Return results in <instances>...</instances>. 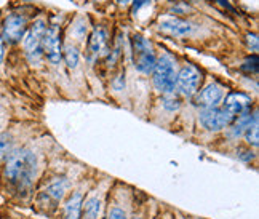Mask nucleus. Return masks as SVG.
<instances>
[{"mask_svg":"<svg viewBox=\"0 0 259 219\" xmlns=\"http://www.w3.org/2000/svg\"><path fill=\"white\" fill-rule=\"evenodd\" d=\"M149 2H151V0H133V7H132V13L133 15H136L139 10H141L144 5H147Z\"/></svg>","mask_w":259,"mask_h":219,"instance_id":"obj_22","label":"nucleus"},{"mask_svg":"<svg viewBox=\"0 0 259 219\" xmlns=\"http://www.w3.org/2000/svg\"><path fill=\"white\" fill-rule=\"evenodd\" d=\"M47 195H50L55 200H61L64 195V184L63 183H55L47 189Z\"/></svg>","mask_w":259,"mask_h":219,"instance_id":"obj_18","label":"nucleus"},{"mask_svg":"<svg viewBox=\"0 0 259 219\" xmlns=\"http://www.w3.org/2000/svg\"><path fill=\"white\" fill-rule=\"evenodd\" d=\"M158 29L171 37H186L192 32V26L187 21L176 16H163L158 21Z\"/></svg>","mask_w":259,"mask_h":219,"instance_id":"obj_9","label":"nucleus"},{"mask_svg":"<svg viewBox=\"0 0 259 219\" xmlns=\"http://www.w3.org/2000/svg\"><path fill=\"white\" fill-rule=\"evenodd\" d=\"M133 61L135 67L143 74H151L155 66V55L152 52L151 42L144 38L143 35L133 37Z\"/></svg>","mask_w":259,"mask_h":219,"instance_id":"obj_3","label":"nucleus"},{"mask_svg":"<svg viewBox=\"0 0 259 219\" xmlns=\"http://www.w3.org/2000/svg\"><path fill=\"white\" fill-rule=\"evenodd\" d=\"M245 138H246V143L251 144L254 147H257L259 144V130H257V122H254L251 126H248L245 130Z\"/></svg>","mask_w":259,"mask_h":219,"instance_id":"obj_17","label":"nucleus"},{"mask_svg":"<svg viewBox=\"0 0 259 219\" xmlns=\"http://www.w3.org/2000/svg\"><path fill=\"white\" fill-rule=\"evenodd\" d=\"M64 59H66V64L69 67H77L78 64V59H80V55H78V50L72 45H67L64 48Z\"/></svg>","mask_w":259,"mask_h":219,"instance_id":"obj_16","label":"nucleus"},{"mask_svg":"<svg viewBox=\"0 0 259 219\" xmlns=\"http://www.w3.org/2000/svg\"><path fill=\"white\" fill-rule=\"evenodd\" d=\"M154 85L160 93L170 95L175 92L176 86V71H175V61L171 56L162 55L155 61L154 66Z\"/></svg>","mask_w":259,"mask_h":219,"instance_id":"obj_2","label":"nucleus"},{"mask_svg":"<svg viewBox=\"0 0 259 219\" xmlns=\"http://www.w3.org/2000/svg\"><path fill=\"white\" fill-rule=\"evenodd\" d=\"M246 38H248V45H250V48H253V52H257V37H256V34H248Z\"/></svg>","mask_w":259,"mask_h":219,"instance_id":"obj_23","label":"nucleus"},{"mask_svg":"<svg viewBox=\"0 0 259 219\" xmlns=\"http://www.w3.org/2000/svg\"><path fill=\"white\" fill-rule=\"evenodd\" d=\"M179 99H176V98H165L163 99V107L166 109V111H170V112H173V111H178L179 109Z\"/></svg>","mask_w":259,"mask_h":219,"instance_id":"obj_20","label":"nucleus"},{"mask_svg":"<svg viewBox=\"0 0 259 219\" xmlns=\"http://www.w3.org/2000/svg\"><path fill=\"white\" fill-rule=\"evenodd\" d=\"M198 118H200V123L208 132H219L232 123L234 115L229 114L226 109L214 106V107H203Z\"/></svg>","mask_w":259,"mask_h":219,"instance_id":"obj_5","label":"nucleus"},{"mask_svg":"<svg viewBox=\"0 0 259 219\" xmlns=\"http://www.w3.org/2000/svg\"><path fill=\"white\" fill-rule=\"evenodd\" d=\"M107 219H126V214L123 210H120V208H112Z\"/></svg>","mask_w":259,"mask_h":219,"instance_id":"obj_21","label":"nucleus"},{"mask_svg":"<svg viewBox=\"0 0 259 219\" xmlns=\"http://www.w3.org/2000/svg\"><path fill=\"white\" fill-rule=\"evenodd\" d=\"M202 82V72L192 64L184 66L179 74H176V88L186 98H191L198 92Z\"/></svg>","mask_w":259,"mask_h":219,"instance_id":"obj_4","label":"nucleus"},{"mask_svg":"<svg viewBox=\"0 0 259 219\" xmlns=\"http://www.w3.org/2000/svg\"><path fill=\"white\" fill-rule=\"evenodd\" d=\"M115 2H117L118 5H128L130 2H132V0H115Z\"/></svg>","mask_w":259,"mask_h":219,"instance_id":"obj_25","label":"nucleus"},{"mask_svg":"<svg viewBox=\"0 0 259 219\" xmlns=\"http://www.w3.org/2000/svg\"><path fill=\"white\" fill-rule=\"evenodd\" d=\"M2 59H4V42L2 37H0V64H2Z\"/></svg>","mask_w":259,"mask_h":219,"instance_id":"obj_24","label":"nucleus"},{"mask_svg":"<svg viewBox=\"0 0 259 219\" xmlns=\"http://www.w3.org/2000/svg\"><path fill=\"white\" fill-rule=\"evenodd\" d=\"M250 106H251V98L245 93H231L224 101V109L234 117L246 111V109H250Z\"/></svg>","mask_w":259,"mask_h":219,"instance_id":"obj_11","label":"nucleus"},{"mask_svg":"<svg viewBox=\"0 0 259 219\" xmlns=\"http://www.w3.org/2000/svg\"><path fill=\"white\" fill-rule=\"evenodd\" d=\"M254 122H257V112L256 111L253 112V115L250 112V109H246V111L240 112V114H238V118H237L234 128H232L234 136H240L242 133H245L246 128L251 126Z\"/></svg>","mask_w":259,"mask_h":219,"instance_id":"obj_13","label":"nucleus"},{"mask_svg":"<svg viewBox=\"0 0 259 219\" xmlns=\"http://www.w3.org/2000/svg\"><path fill=\"white\" fill-rule=\"evenodd\" d=\"M42 50L44 55L50 63L58 64L63 58V48H61V35L56 26H50L42 38Z\"/></svg>","mask_w":259,"mask_h":219,"instance_id":"obj_8","label":"nucleus"},{"mask_svg":"<svg viewBox=\"0 0 259 219\" xmlns=\"http://www.w3.org/2000/svg\"><path fill=\"white\" fill-rule=\"evenodd\" d=\"M107 47V34L103 27H96L90 35L88 40V52L92 56H101L106 53Z\"/></svg>","mask_w":259,"mask_h":219,"instance_id":"obj_12","label":"nucleus"},{"mask_svg":"<svg viewBox=\"0 0 259 219\" xmlns=\"http://www.w3.org/2000/svg\"><path fill=\"white\" fill-rule=\"evenodd\" d=\"M37 173V157L27 149L10 152L5 163V176L18 186H29Z\"/></svg>","mask_w":259,"mask_h":219,"instance_id":"obj_1","label":"nucleus"},{"mask_svg":"<svg viewBox=\"0 0 259 219\" xmlns=\"http://www.w3.org/2000/svg\"><path fill=\"white\" fill-rule=\"evenodd\" d=\"M223 98H224L223 86H219L218 83H210L197 96V104L202 107H214L223 101Z\"/></svg>","mask_w":259,"mask_h":219,"instance_id":"obj_10","label":"nucleus"},{"mask_svg":"<svg viewBox=\"0 0 259 219\" xmlns=\"http://www.w3.org/2000/svg\"><path fill=\"white\" fill-rule=\"evenodd\" d=\"M80 211H82V194L75 192L64 205L66 219H80Z\"/></svg>","mask_w":259,"mask_h":219,"instance_id":"obj_14","label":"nucleus"},{"mask_svg":"<svg viewBox=\"0 0 259 219\" xmlns=\"http://www.w3.org/2000/svg\"><path fill=\"white\" fill-rule=\"evenodd\" d=\"M47 31V24L44 19H37L34 24L27 27L26 34L23 35V48L26 55L34 59L40 56V48H42V38Z\"/></svg>","mask_w":259,"mask_h":219,"instance_id":"obj_6","label":"nucleus"},{"mask_svg":"<svg viewBox=\"0 0 259 219\" xmlns=\"http://www.w3.org/2000/svg\"><path fill=\"white\" fill-rule=\"evenodd\" d=\"M12 151V138L7 133L0 135V155H8Z\"/></svg>","mask_w":259,"mask_h":219,"instance_id":"obj_19","label":"nucleus"},{"mask_svg":"<svg viewBox=\"0 0 259 219\" xmlns=\"http://www.w3.org/2000/svg\"><path fill=\"white\" fill-rule=\"evenodd\" d=\"M27 31V19L19 15V13H12L8 15L4 23H2V40L8 43H16L23 38V35Z\"/></svg>","mask_w":259,"mask_h":219,"instance_id":"obj_7","label":"nucleus"},{"mask_svg":"<svg viewBox=\"0 0 259 219\" xmlns=\"http://www.w3.org/2000/svg\"><path fill=\"white\" fill-rule=\"evenodd\" d=\"M99 211H101V202H99L96 197L90 198V200H87V203H85L83 219H98Z\"/></svg>","mask_w":259,"mask_h":219,"instance_id":"obj_15","label":"nucleus"}]
</instances>
